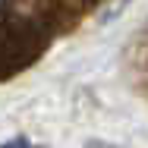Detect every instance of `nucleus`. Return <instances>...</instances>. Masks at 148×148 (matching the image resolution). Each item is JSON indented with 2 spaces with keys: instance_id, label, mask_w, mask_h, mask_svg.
Returning <instances> with one entry per match:
<instances>
[{
  "instance_id": "obj_1",
  "label": "nucleus",
  "mask_w": 148,
  "mask_h": 148,
  "mask_svg": "<svg viewBox=\"0 0 148 148\" xmlns=\"http://www.w3.org/2000/svg\"><path fill=\"white\" fill-rule=\"evenodd\" d=\"M44 44L41 25L13 6H0V76L25 66Z\"/></svg>"
}]
</instances>
